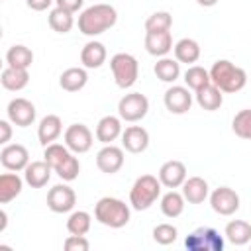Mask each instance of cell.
<instances>
[{
  "label": "cell",
  "mask_w": 251,
  "mask_h": 251,
  "mask_svg": "<svg viewBox=\"0 0 251 251\" xmlns=\"http://www.w3.org/2000/svg\"><path fill=\"white\" fill-rule=\"evenodd\" d=\"M118 22V12L114 6L106 4V2H98L92 4L88 8H84L78 16V31L82 35L88 37H96L104 31H108L110 27H114Z\"/></svg>",
  "instance_id": "obj_1"
},
{
  "label": "cell",
  "mask_w": 251,
  "mask_h": 251,
  "mask_svg": "<svg viewBox=\"0 0 251 251\" xmlns=\"http://www.w3.org/2000/svg\"><path fill=\"white\" fill-rule=\"evenodd\" d=\"M210 80L222 92H239L247 84V73L227 59H220L210 69Z\"/></svg>",
  "instance_id": "obj_2"
},
{
  "label": "cell",
  "mask_w": 251,
  "mask_h": 251,
  "mask_svg": "<svg viewBox=\"0 0 251 251\" xmlns=\"http://www.w3.org/2000/svg\"><path fill=\"white\" fill-rule=\"evenodd\" d=\"M129 206L120 200V198H112V196H104L96 202L94 206V218L98 220V224L112 227V229H120L129 222Z\"/></svg>",
  "instance_id": "obj_3"
},
{
  "label": "cell",
  "mask_w": 251,
  "mask_h": 251,
  "mask_svg": "<svg viewBox=\"0 0 251 251\" xmlns=\"http://www.w3.org/2000/svg\"><path fill=\"white\" fill-rule=\"evenodd\" d=\"M161 180L159 176L153 175H141L139 178H135L131 190H129V204L133 210H149L157 198L161 196Z\"/></svg>",
  "instance_id": "obj_4"
},
{
  "label": "cell",
  "mask_w": 251,
  "mask_h": 251,
  "mask_svg": "<svg viewBox=\"0 0 251 251\" xmlns=\"http://www.w3.org/2000/svg\"><path fill=\"white\" fill-rule=\"evenodd\" d=\"M110 69L114 75V82L120 88H131L139 76V63L131 53H116L110 59Z\"/></svg>",
  "instance_id": "obj_5"
},
{
  "label": "cell",
  "mask_w": 251,
  "mask_h": 251,
  "mask_svg": "<svg viewBox=\"0 0 251 251\" xmlns=\"http://www.w3.org/2000/svg\"><path fill=\"white\" fill-rule=\"evenodd\" d=\"M149 112V100L145 94L141 92H129V94H124L118 102V116L124 120V122H139L147 116Z\"/></svg>",
  "instance_id": "obj_6"
},
{
  "label": "cell",
  "mask_w": 251,
  "mask_h": 251,
  "mask_svg": "<svg viewBox=\"0 0 251 251\" xmlns=\"http://www.w3.org/2000/svg\"><path fill=\"white\" fill-rule=\"evenodd\" d=\"M184 245L188 251H222L224 237L214 227H196L186 235Z\"/></svg>",
  "instance_id": "obj_7"
},
{
  "label": "cell",
  "mask_w": 251,
  "mask_h": 251,
  "mask_svg": "<svg viewBox=\"0 0 251 251\" xmlns=\"http://www.w3.org/2000/svg\"><path fill=\"white\" fill-rule=\"evenodd\" d=\"M210 206L220 216H231L239 210V194L229 186H220L210 192Z\"/></svg>",
  "instance_id": "obj_8"
},
{
  "label": "cell",
  "mask_w": 251,
  "mask_h": 251,
  "mask_svg": "<svg viewBox=\"0 0 251 251\" xmlns=\"http://www.w3.org/2000/svg\"><path fill=\"white\" fill-rule=\"evenodd\" d=\"M76 194L69 184H55L47 192V206L55 214H67L75 208Z\"/></svg>",
  "instance_id": "obj_9"
},
{
  "label": "cell",
  "mask_w": 251,
  "mask_h": 251,
  "mask_svg": "<svg viewBox=\"0 0 251 251\" xmlns=\"http://www.w3.org/2000/svg\"><path fill=\"white\" fill-rule=\"evenodd\" d=\"M8 120L18 127H27L35 122V106L27 98H12L6 108Z\"/></svg>",
  "instance_id": "obj_10"
},
{
  "label": "cell",
  "mask_w": 251,
  "mask_h": 251,
  "mask_svg": "<svg viewBox=\"0 0 251 251\" xmlns=\"http://www.w3.org/2000/svg\"><path fill=\"white\" fill-rule=\"evenodd\" d=\"M94 143V135L84 124H73L65 129V145L73 153H86Z\"/></svg>",
  "instance_id": "obj_11"
},
{
  "label": "cell",
  "mask_w": 251,
  "mask_h": 251,
  "mask_svg": "<svg viewBox=\"0 0 251 251\" xmlns=\"http://www.w3.org/2000/svg\"><path fill=\"white\" fill-rule=\"evenodd\" d=\"M163 102H165V108L171 112V114H186L192 106V94H190V88L188 86H178V84H173L165 90V96H163Z\"/></svg>",
  "instance_id": "obj_12"
},
{
  "label": "cell",
  "mask_w": 251,
  "mask_h": 251,
  "mask_svg": "<svg viewBox=\"0 0 251 251\" xmlns=\"http://www.w3.org/2000/svg\"><path fill=\"white\" fill-rule=\"evenodd\" d=\"M0 163L8 171H24L29 165V151L22 143H6L0 151Z\"/></svg>",
  "instance_id": "obj_13"
},
{
  "label": "cell",
  "mask_w": 251,
  "mask_h": 251,
  "mask_svg": "<svg viewBox=\"0 0 251 251\" xmlns=\"http://www.w3.org/2000/svg\"><path fill=\"white\" fill-rule=\"evenodd\" d=\"M124 161H126L124 149L118 147V145H112V143L104 145V147L96 153V167H98L102 173H106V175L118 173V171L124 167Z\"/></svg>",
  "instance_id": "obj_14"
},
{
  "label": "cell",
  "mask_w": 251,
  "mask_h": 251,
  "mask_svg": "<svg viewBox=\"0 0 251 251\" xmlns=\"http://www.w3.org/2000/svg\"><path fill=\"white\" fill-rule=\"evenodd\" d=\"M159 180L167 188H178L186 180V165L182 161L171 159L161 165L159 169Z\"/></svg>",
  "instance_id": "obj_15"
},
{
  "label": "cell",
  "mask_w": 251,
  "mask_h": 251,
  "mask_svg": "<svg viewBox=\"0 0 251 251\" xmlns=\"http://www.w3.org/2000/svg\"><path fill=\"white\" fill-rule=\"evenodd\" d=\"M122 147L129 153H143L149 147V133L141 126H127L122 131Z\"/></svg>",
  "instance_id": "obj_16"
},
{
  "label": "cell",
  "mask_w": 251,
  "mask_h": 251,
  "mask_svg": "<svg viewBox=\"0 0 251 251\" xmlns=\"http://www.w3.org/2000/svg\"><path fill=\"white\" fill-rule=\"evenodd\" d=\"M51 171H53V167L45 159L43 161H31L24 169V180L31 188H43L51 178Z\"/></svg>",
  "instance_id": "obj_17"
},
{
  "label": "cell",
  "mask_w": 251,
  "mask_h": 251,
  "mask_svg": "<svg viewBox=\"0 0 251 251\" xmlns=\"http://www.w3.org/2000/svg\"><path fill=\"white\" fill-rule=\"evenodd\" d=\"M171 31H145V51L153 57H167L173 49Z\"/></svg>",
  "instance_id": "obj_18"
},
{
  "label": "cell",
  "mask_w": 251,
  "mask_h": 251,
  "mask_svg": "<svg viewBox=\"0 0 251 251\" xmlns=\"http://www.w3.org/2000/svg\"><path fill=\"white\" fill-rule=\"evenodd\" d=\"M63 131V122L59 116L55 114H47L45 118H41L39 126H37V139L43 147H47L49 143H55L59 139Z\"/></svg>",
  "instance_id": "obj_19"
},
{
  "label": "cell",
  "mask_w": 251,
  "mask_h": 251,
  "mask_svg": "<svg viewBox=\"0 0 251 251\" xmlns=\"http://www.w3.org/2000/svg\"><path fill=\"white\" fill-rule=\"evenodd\" d=\"M182 196L188 204H202L210 196V186L202 176H188L182 182Z\"/></svg>",
  "instance_id": "obj_20"
},
{
  "label": "cell",
  "mask_w": 251,
  "mask_h": 251,
  "mask_svg": "<svg viewBox=\"0 0 251 251\" xmlns=\"http://www.w3.org/2000/svg\"><path fill=\"white\" fill-rule=\"evenodd\" d=\"M122 135V118L120 116H104L96 124V139L104 145L116 141Z\"/></svg>",
  "instance_id": "obj_21"
},
{
  "label": "cell",
  "mask_w": 251,
  "mask_h": 251,
  "mask_svg": "<svg viewBox=\"0 0 251 251\" xmlns=\"http://www.w3.org/2000/svg\"><path fill=\"white\" fill-rule=\"evenodd\" d=\"M86 82H88V75L86 69L82 67H69L59 76V86L67 92H78L86 86Z\"/></svg>",
  "instance_id": "obj_22"
},
{
  "label": "cell",
  "mask_w": 251,
  "mask_h": 251,
  "mask_svg": "<svg viewBox=\"0 0 251 251\" xmlns=\"http://www.w3.org/2000/svg\"><path fill=\"white\" fill-rule=\"evenodd\" d=\"M106 47L100 41H88L80 51V63L84 69H98L106 63Z\"/></svg>",
  "instance_id": "obj_23"
},
{
  "label": "cell",
  "mask_w": 251,
  "mask_h": 251,
  "mask_svg": "<svg viewBox=\"0 0 251 251\" xmlns=\"http://www.w3.org/2000/svg\"><path fill=\"white\" fill-rule=\"evenodd\" d=\"M0 82H2V86H4L6 90L18 92V90H22V88L27 86V82H29V73H27V69H20V67H10V65H8V67L2 71V75H0Z\"/></svg>",
  "instance_id": "obj_24"
},
{
  "label": "cell",
  "mask_w": 251,
  "mask_h": 251,
  "mask_svg": "<svg viewBox=\"0 0 251 251\" xmlns=\"http://www.w3.org/2000/svg\"><path fill=\"white\" fill-rule=\"evenodd\" d=\"M196 104L206 112H216L224 104V94L216 84H206L204 88L196 90Z\"/></svg>",
  "instance_id": "obj_25"
},
{
  "label": "cell",
  "mask_w": 251,
  "mask_h": 251,
  "mask_svg": "<svg viewBox=\"0 0 251 251\" xmlns=\"http://www.w3.org/2000/svg\"><path fill=\"white\" fill-rule=\"evenodd\" d=\"M175 51V59L178 63H186V65H192L200 59V45L196 39H190V37H182L175 43L173 47Z\"/></svg>",
  "instance_id": "obj_26"
},
{
  "label": "cell",
  "mask_w": 251,
  "mask_h": 251,
  "mask_svg": "<svg viewBox=\"0 0 251 251\" xmlns=\"http://www.w3.org/2000/svg\"><path fill=\"white\" fill-rule=\"evenodd\" d=\"M22 188H24V180L14 171L0 175V204L12 202L16 196H20Z\"/></svg>",
  "instance_id": "obj_27"
},
{
  "label": "cell",
  "mask_w": 251,
  "mask_h": 251,
  "mask_svg": "<svg viewBox=\"0 0 251 251\" xmlns=\"http://www.w3.org/2000/svg\"><path fill=\"white\" fill-rule=\"evenodd\" d=\"M224 235L233 245H245L251 241V224L245 220H231L226 226Z\"/></svg>",
  "instance_id": "obj_28"
},
{
  "label": "cell",
  "mask_w": 251,
  "mask_h": 251,
  "mask_svg": "<svg viewBox=\"0 0 251 251\" xmlns=\"http://www.w3.org/2000/svg\"><path fill=\"white\" fill-rule=\"evenodd\" d=\"M153 73H155V76H157L161 82L173 84V82L178 80V76H180V63H178L176 59H171V57H161V59L155 63Z\"/></svg>",
  "instance_id": "obj_29"
},
{
  "label": "cell",
  "mask_w": 251,
  "mask_h": 251,
  "mask_svg": "<svg viewBox=\"0 0 251 251\" xmlns=\"http://www.w3.org/2000/svg\"><path fill=\"white\" fill-rule=\"evenodd\" d=\"M184 196H182V192H176L175 188H171L167 194H163L161 196V212H163V216H167V218H178L180 214H182V210H184Z\"/></svg>",
  "instance_id": "obj_30"
},
{
  "label": "cell",
  "mask_w": 251,
  "mask_h": 251,
  "mask_svg": "<svg viewBox=\"0 0 251 251\" xmlns=\"http://www.w3.org/2000/svg\"><path fill=\"white\" fill-rule=\"evenodd\" d=\"M47 22H49V27H51L53 31H57V33H69V31L73 29V25H75L73 14L67 12V10H63V8H59V6H55V8L49 12Z\"/></svg>",
  "instance_id": "obj_31"
},
{
  "label": "cell",
  "mask_w": 251,
  "mask_h": 251,
  "mask_svg": "<svg viewBox=\"0 0 251 251\" xmlns=\"http://www.w3.org/2000/svg\"><path fill=\"white\" fill-rule=\"evenodd\" d=\"M6 63L10 67H20V69H29L33 63V51L25 45H12L6 51Z\"/></svg>",
  "instance_id": "obj_32"
},
{
  "label": "cell",
  "mask_w": 251,
  "mask_h": 251,
  "mask_svg": "<svg viewBox=\"0 0 251 251\" xmlns=\"http://www.w3.org/2000/svg\"><path fill=\"white\" fill-rule=\"evenodd\" d=\"M184 82H186V86L190 88V90H200V88H204L206 84H210L212 80H210V71H206L204 67H200V65H190L186 71H184Z\"/></svg>",
  "instance_id": "obj_33"
},
{
  "label": "cell",
  "mask_w": 251,
  "mask_h": 251,
  "mask_svg": "<svg viewBox=\"0 0 251 251\" xmlns=\"http://www.w3.org/2000/svg\"><path fill=\"white\" fill-rule=\"evenodd\" d=\"M90 226H92V216L84 210L73 212L67 220V229L73 235H86L90 231Z\"/></svg>",
  "instance_id": "obj_34"
},
{
  "label": "cell",
  "mask_w": 251,
  "mask_h": 251,
  "mask_svg": "<svg viewBox=\"0 0 251 251\" xmlns=\"http://www.w3.org/2000/svg\"><path fill=\"white\" fill-rule=\"evenodd\" d=\"M231 129L237 137L241 139H251V108L247 110H241L233 116V122H231Z\"/></svg>",
  "instance_id": "obj_35"
},
{
  "label": "cell",
  "mask_w": 251,
  "mask_h": 251,
  "mask_svg": "<svg viewBox=\"0 0 251 251\" xmlns=\"http://www.w3.org/2000/svg\"><path fill=\"white\" fill-rule=\"evenodd\" d=\"M171 25H173V16L165 10L153 12L145 20V31H169Z\"/></svg>",
  "instance_id": "obj_36"
},
{
  "label": "cell",
  "mask_w": 251,
  "mask_h": 251,
  "mask_svg": "<svg viewBox=\"0 0 251 251\" xmlns=\"http://www.w3.org/2000/svg\"><path fill=\"white\" fill-rule=\"evenodd\" d=\"M73 151L67 147V145H61V143H49L47 147H43V159L55 169L57 165H61Z\"/></svg>",
  "instance_id": "obj_37"
},
{
  "label": "cell",
  "mask_w": 251,
  "mask_h": 251,
  "mask_svg": "<svg viewBox=\"0 0 251 251\" xmlns=\"http://www.w3.org/2000/svg\"><path fill=\"white\" fill-rule=\"evenodd\" d=\"M53 171L59 175V178H63L65 182H71V180H75V178L78 176V173H80V163H78V159L71 153V155H69L61 165H57Z\"/></svg>",
  "instance_id": "obj_38"
},
{
  "label": "cell",
  "mask_w": 251,
  "mask_h": 251,
  "mask_svg": "<svg viewBox=\"0 0 251 251\" xmlns=\"http://www.w3.org/2000/svg\"><path fill=\"white\" fill-rule=\"evenodd\" d=\"M178 237V229L173 224H159L153 227V241L159 245H171Z\"/></svg>",
  "instance_id": "obj_39"
},
{
  "label": "cell",
  "mask_w": 251,
  "mask_h": 251,
  "mask_svg": "<svg viewBox=\"0 0 251 251\" xmlns=\"http://www.w3.org/2000/svg\"><path fill=\"white\" fill-rule=\"evenodd\" d=\"M65 249L67 251H88L90 249V241L84 235H69L65 239Z\"/></svg>",
  "instance_id": "obj_40"
},
{
  "label": "cell",
  "mask_w": 251,
  "mask_h": 251,
  "mask_svg": "<svg viewBox=\"0 0 251 251\" xmlns=\"http://www.w3.org/2000/svg\"><path fill=\"white\" fill-rule=\"evenodd\" d=\"M55 4H57L59 8H63V10L71 12V14H75V12H78V10L82 8L84 0H55Z\"/></svg>",
  "instance_id": "obj_41"
},
{
  "label": "cell",
  "mask_w": 251,
  "mask_h": 251,
  "mask_svg": "<svg viewBox=\"0 0 251 251\" xmlns=\"http://www.w3.org/2000/svg\"><path fill=\"white\" fill-rule=\"evenodd\" d=\"M53 2H55V0H25L27 8L33 10V12H43V10H47Z\"/></svg>",
  "instance_id": "obj_42"
},
{
  "label": "cell",
  "mask_w": 251,
  "mask_h": 251,
  "mask_svg": "<svg viewBox=\"0 0 251 251\" xmlns=\"http://www.w3.org/2000/svg\"><path fill=\"white\" fill-rule=\"evenodd\" d=\"M12 122L10 120H0V131H2V135H0V143H8L10 141V137H12V126H10Z\"/></svg>",
  "instance_id": "obj_43"
},
{
  "label": "cell",
  "mask_w": 251,
  "mask_h": 251,
  "mask_svg": "<svg viewBox=\"0 0 251 251\" xmlns=\"http://www.w3.org/2000/svg\"><path fill=\"white\" fill-rule=\"evenodd\" d=\"M0 231H4L6 229V224H8V216H6V212L4 210H0Z\"/></svg>",
  "instance_id": "obj_44"
},
{
  "label": "cell",
  "mask_w": 251,
  "mask_h": 251,
  "mask_svg": "<svg viewBox=\"0 0 251 251\" xmlns=\"http://www.w3.org/2000/svg\"><path fill=\"white\" fill-rule=\"evenodd\" d=\"M200 6H204V8H212V6H216L218 4V0H196Z\"/></svg>",
  "instance_id": "obj_45"
}]
</instances>
